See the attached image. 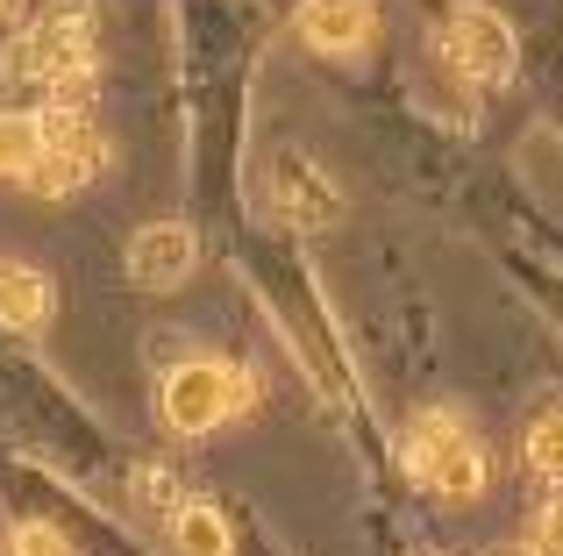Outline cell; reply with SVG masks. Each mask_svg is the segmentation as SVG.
I'll list each match as a JSON object with an SVG mask.
<instances>
[{
  "mask_svg": "<svg viewBox=\"0 0 563 556\" xmlns=\"http://www.w3.org/2000/svg\"><path fill=\"white\" fill-rule=\"evenodd\" d=\"M514 556H528V549H514Z\"/></svg>",
  "mask_w": 563,
  "mask_h": 556,
  "instance_id": "cell-15",
  "label": "cell"
},
{
  "mask_svg": "<svg viewBox=\"0 0 563 556\" xmlns=\"http://www.w3.org/2000/svg\"><path fill=\"white\" fill-rule=\"evenodd\" d=\"M14 71L36 86H51V108H86L93 86V14L86 8H51L14 36Z\"/></svg>",
  "mask_w": 563,
  "mask_h": 556,
  "instance_id": "cell-1",
  "label": "cell"
},
{
  "mask_svg": "<svg viewBox=\"0 0 563 556\" xmlns=\"http://www.w3.org/2000/svg\"><path fill=\"white\" fill-rule=\"evenodd\" d=\"M51 278H43L36 265H14V257H0V329H51Z\"/></svg>",
  "mask_w": 563,
  "mask_h": 556,
  "instance_id": "cell-8",
  "label": "cell"
},
{
  "mask_svg": "<svg viewBox=\"0 0 563 556\" xmlns=\"http://www.w3.org/2000/svg\"><path fill=\"white\" fill-rule=\"evenodd\" d=\"M292 29H300L307 51L350 57V51H364V43L378 36V8H372V0H300Z\"/></svg>",
  "mask_w": 563,
  "mask_h": 556,
  "instance_id": "cell-6",
  "label": "cell"
},
{
  "mask_svg": "<svg viewBox=\"0 0 563 556\" xmlns=\"http://www.w3.org/2000/svg\"><path fill=\"white\" fill-rule=\"evenodd\" d=\"M8 556H65V543H57V529H22L8 543Z\"/></svg>",
  "mask_w": 563,
  "mask_h": 556,
  "instance_id": "cell-13",
  "label": "cell"
},
{
  "mask_svg": "<svg viewBox=\"0 0 563 556\" xmlns=\"http://www.w3.org/2000/svg\"><path fill=\"white\" fill-rule=\"evenodd\" d=\"M192 265H200V243H192L186 222H151V229H136V243H129V278H136L143 292L186 286Z\"/></svg>",
  "mask_w": 563,
  "mask_h": 556,
  "instance_id": "cell-5",
  "label": "cell"
},
{
  "mask_svg": "<svg viewBox=\"0 0 563 556\" xmlns=\"http://www.w3.org/2000/svg\"><path fill=\"white\" fill-rule=\"evenodd\" d=\"M528 556H563V492H550V507L528 521Z\"/></svg>",
  "mask_w": 563,
  "mask_h": 556,
  "instance_id": "cell-12",
  "label": "cell"
},
{
  "mask_svg": "<svg viewBox=\"0 0 563 556\" xmlns=\"http://www.w3.org/2000/svg\"><path fill=\"white\" fill-rule=\"evenodd\" d=\"M435 51L450 57L464 79H478V86H507L514 71H521V43H514V22L499 8H456L450 22H442V36H435Z\"/></svg>",
  "mask_w": 563,
  "mask_h": 556,
  "instance_id": "cell-4",
  "label": "cell"
},
{
  "mask_svg": "<svg viewBox=\"0 0 563 556\" xmlns=\"http://www.w3.org/2000/svg\"><path fill=\"white\" fill-rule=\"evenodd\" d=\"M43 151V114H0V179H22Z\"/></svg>",
  "mask_w": 563,
  "mask_h": 556,
  "instance_id": "cell-11",
  "label": "cell"
},
{
  "mask_svg": "<svg viewBox=\"0 0 563 556\" xmlns=\"http://www.w3.org/2000/svg\"><path fill=\"white\" fill-rule=\"evenodd\" d=\"M172 543H179V556H229V521H221L207 500H179Z\"/></svg>",
  "mask_w": 563,
  "mask_h": 556,
  "instance_id": "cell-9",
  "label": "cell"
},
{
  "mask_svg": "<svg viewBox=\"0 0 563 556\" xmlns=\"http://www.w3.org/2000/svg\"><path fill=\"white\" fill-rule=\"evenodd\" d=\"M272 200H278V214H286V222H300V229L335 222V208H343V193H335V186L321 179L307 157H278V171H272Z\"/></svg>",
  "mask_w": 563,
  "mask_h": 556,
  "instance_id": "cell-7",
  "label": "cell"
},
{
  "mask_svg": "<svg viewBox=\"0 0 563 556\" xmlns=\"http://www.w3.org/2000/svg\"><path fill=\"white\" fill-rule=\"evenodd\" d=\"M14 14H22V0H0V29H8V22H14Z\"/></svg>",
  "mask_w": 563,
  "mask_h": 556,
  "instance_id": "cell-14",
  "label": "cell"
},
{
  "mask_svg": "<svg viewBox=\"0 0 563 556\" xmlns=\"http://www.w3.org/2000/svg\"><path fill=\"white\" fill-rule=\"evenodd\" d=\"M399 464H407V478L421 492H435V500H478V492H485L478 435H471L456 414H442V407H428V414L407 421V435H399Z\"/></svg>",
  "mask_w": 563,
  "mask_h": 556,
  "instance_id": "cell-2",
  "label": "cell"
},
{
  "mask_svg": "<svg viewBox=\"0 0 563 556\" xmlns=\"http://www.w3.org/2000/svg\"><path fill=\"white\" fill-rule=\"evenodd\" d=\"M521 457H528V471H536L550 492H563V407H550V414H536V421H528Z\"/></svg>",
  "mask_w": 563,
  "mask_h": 556,
  "instance_id": "cell-10",
  "label": "cell"
},
{
  "mask_svg": "<svg viewBox=\"0 0 563 556\" xmlns=\"http://www.w3.org/2000/svg\"><path fill=\"white\" fill-rule=\"evenodd\" d=\"M257 407V378L243 364H214V357H186L165 371V392H157V414H165L172 435H214L229 414H250Z\"/></svg>",
  "mask_w": 563,
  "mask_h": 556,
  "instance_id": "cell-3",
  "label": "cell"
}]
</instances>
